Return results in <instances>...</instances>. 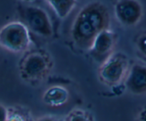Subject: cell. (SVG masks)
Wrapping results in <instances>:
<instances>
[{"label": "cell", "mask_w": 146, "mask_h": 121, "mask_svg": "<svg viewBox=\"0 0 146 121\" xmlns=\"http://www.w3.org/2000/svg\"><path fill=\"white\" fill-rule=\"evenodd\" d=\"M110 15L105 4L93 1L82 7L75 16L70 29L73 43L78 49L89 51L97 35L110 28Z\"/></svg>", "instance_id": "6da1fadb"}, {"label": "cell", "mask_w": 146, "mask_h": 121, "mask_svg": "<svg viewBox=\"0 0 146 121\" xmlns=\"http://www.w3.org/2000/svg\"><path fill=\"white\" fill-rule=\"evenodd\" d=\"M52 67L51 56L45 51L34 50L26 53L19 62L21 78L29 83L42 81Z\"/></svg>", "instance_id": "7a4b0ae2"}, {"label": "cell", "mask_w": 146, "mask_h": 121, "mask_svg": "<svg viewBox=\"0 0 146 121\" xmlns=\"http://www.w3.org/2000/svg\"><path fill=\"white\" fill-rule=\"evenodd\" d=\"M31 43L30 32L24 22L12 21L0 28V47L6 51L15 54L25 53Z\"/></svg>", "instance_id": "3957f363"}, {"label": "cell", "mask_w": 146, "mask_h": 121, "mask_svg": "<svg viewBox=\"0 0 146 121\" xmlns=\"http://www.w3.org/2000/svg\"><path fill=\"white\" fill-rule=\"evenodd\" d=\"M128 57L122 52H113L102 62L98 70L101 82L114 86L123 82L130 69Z\"/></svg>", "instance_id": "277c9868"}, {"label": "cell", "mask_w": 146, "mask_h": 121, "mask_svg": "<svg viewBox=\"0 0 146 121\" xmlns=\"http://www.w3.org/2000/svg\"><path fill=\"white\" fill-rule=\"evenodd\" d=\"M24 19L29 32L44 38H49L53 34V27L48 13L42 7L27 6L24 11Z\"/></svg>", "instance_id": "5b68a950"}, {"label": "cell", "mask_w": 146, "mask_h": 121, "mask_svg": "<svg viewBox=\"0 0 146 121\" xmlns=\"http://www.w3.org/2000/svg\"><path fill=\"white\" fill-rule=\"evenodd\" d=\"M114 15L120 25L134 27L143 18V5L139 0H117L114 6Z\"/></svg>", "instance_id": "8992f818"}, {"label": "cell", "mask_w": 146, "mask_h": 121, "mask_svg": "<svg viewBox=\"0 0 146 121\" xmlns=\"http://www.w3.org/2000/svg\"><path fill=\"white\" fill-rule=\"evenodd\" d=\"M116 43L117 35L108 28L97 35L89 51L97 60L102 62L114 52Z\"/></svg>", "instance_id": "52a82bcc"}, {"label": "cell", "mask_w": 146, "mask_h": 121, "mask_svg": "<svg viewBox=\"0 0 146 121\" xmlns=\"http://www.w3.org/2000/svg\"><path fill=\"white\" fill-rule=\"evenodd\" d=\"M123 82L126 89L133 95L146 94V65L140 63L132 65Z\"/></svg>", "instance_id": "ba28073f"}, {"label": "cell", "mask_w": 146, "mask_h": 121, "mask_svg": "<svg viewBox=\"0 0 146 121\" xmlns=\"http://www.w3.org/2000/svg\"><path fill=\"white\" fill-rule=\"evenodd\" d=\"M70 99L68 90L61 85H52L42 94V100L46 105L52 108H59L65 105Z\"/></svg>", "instance_id": "9c48e42d"}, {"label": "cell", "mask_w": 146, "mask_h": 121, "mask_svg": "<svg viewBox=\"0 0 146 121\" xmlns=\"http://www.w3.org/2000/svg\"><path fill=\"white\" fill-rule=\"evenodd\" d=\"M60 19H65L75 9L77 0H46Z\"/></svg>", "instance_id": "30bf717a"}, {"label": "cell", "mask_w": 146, "mask_h": 121, "mask_svg": "<svg viewBox=\"0 0 146 121\" xmlns=\"http://www.w3.org/2000/svg\"><path fill=\"white\" fill-rule=\"evenodd\" d=\"M62 121H95V120L93 115L88 110L81 108H75L64 116Z\"/></svg>", "instance_id": "8fae6325"}, {"label": "cell", "mask_w": 146, "mask_h": 121, "mask_svg": "<svg viewBox=\"0 0 146 121\" xmlns=\"http://www.w3.org/2000/svg\"><path fill=\"white\" fill-rule=\"evenodd\" d=\"M7 121H34L30 113L22 107L14 106L8 108V117Z\"/></svg>", "instance_id": "7c38bea8"}, {"label": "cell", "mask_w": 146, "mask_h": 121, "mask_svg": "<svg viewBox=\"0 0 146 121\" xmlns=\"http://www.w3.org/2000/svg\"><path fill=\"white\" fill-rule=\"evenodd\" d=\"M136 47L140 54L146 57V32L143 33L137 37L136 40Z\"/></svg>", "instance_id": "4fadbf2b"}, {"label": "cell", "mask_w": 146, "mask_h": 121, "mask_svg": "<svg viewBox=\"0 0 146 121\" xmlns=\"http://www.w3.org/2000/svg\"><path fill=\"white\" fill-rule=\"evenodd\" d=\"M8 117V108L0 103V121H7Z\"/></svg>", "instance_id": "5bb4252c"}, {"label": "cell", "mask_w": 146, "mask_h": 121, "mask_svg": "<svg viewBox=\"0 0 146 121\" xmlns=\"http://www.w3.org/2000/svg\"><path fill=\"white\" fill-rule=\"evenodd\" d=\"M136 121H146V104L137 113L136 116Z\"/></svg>", "instance_id": "9a60e30c"}, {"label": "cell", "mask_w": 146, "mask_h": 121, "mask_svg": "<svg viewBox=\"0 0 146 121\" xmlns=\"http://www.w3.org/2000/svg\"><path fill=\"white\" fill-rule=\"evenodd\" d=\"M34 121H57V120L55 118L50 115H44V116H41L40 118H36Z\"/></svg>", "instance_id": "2e32d148"}, {"label": "cell", "mask_w": 146, "mask_h": 121, "mask_svg": "<svg viewBox=\"0 0 146 121\" xmlns=\"http://www.w3.org/2000/svg\"><path fill=\"white\" fill-rule=\"evenodd\" d=\"M21 1L25 2H27V3H34V2H39L40 0H21Z\"/></svg>", "instance_id": "e0dca14e"}]
</instances>
